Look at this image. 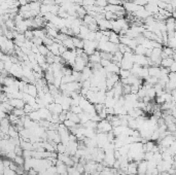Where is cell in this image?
Instances as JSON below:
<instances>
[{
    "mask_svg": "<svg viewBox=\"0 0 176 175\" xmlns=\"http://www.w3.org/2000/svg\"><path fill=\"white\" fill-rule=\"evenodd\" d=\"M61 57H62V59L64 60V62H65L66 64L70 65L71 67L73 66L74 62H75V58H76L74 50H67V51L64 52V53L61 55Z\"/></svg>",
    "mask_w": 176,
    "mask_h": 175,
    "instance_id": "cell-1",
    "label": "cell"
},
{
    "mask_svg": "<svg viewBox=\"0 0 176 175\" xmlns=\"http://www.w3.org/2000/svg\"><path fill=\"white\" fill-rule=\"evenodd\" d=\"M87 63L88 62H86L82 58H80V57H76L75 62H74L72 68H73V70H76V71H78V72H81L82 69L87 66Z\"/></svg>",
    "mask_w": 176,
    "mask_h": 175,
    "instance_id": "cell-2",
    "label": "cell"
},
{
    "mask_svg": "<svg viewBox=\"0 0 176 175\" xmlns=\"http://www.w3.org/2000/svg\"><path fill=\"white\" fill-rule=\"evenodd\" d=\"M133 63L138 64L140 66H148V58L143 55H134Z\"/></svg>",
    "mask_w": 176,
    "mask_h": 175,
    "instance_id": "cell-3",
    "label": "cell"
},
{
    "mask_svg": "<svg viewBox=\"0 0 176 175\" xmlns=\"http://www.w3.org/2000/svg\"><path fill=\"white\" fill-rule=\"evenodd\" d=\"M8 102L14 108H19V109H23L25 105V102L22 99H15V98H13V99L8 100Z\"/></svg>",
    "mask_w": 176,
    "mask_h": 175,
    "instance_id": "cell-4",
    "label": "cell"
},
{
    "mask_svg": "<svg viewBox=\"0 0 176 175\" xmlns=\"http://www.w3.org/2000/svg\"><path fill=\"white\" fill-rule=\"evenodd\" d=\"M104 69H105L106 72L111 73V74H119V69H121V68H119L117 64H114L113 62H111L110 64H109L107 67L104 68Z\"/></svg>",
    "mask_w": 176,
    "mask_h": 175,
    "instance_id": "cell-5",
    "label": "cell"
},
{
    "mask_svg": "<svg viewBox=\"0 0 176 175\" xmlns=\"http://www.w3.org/2000/svg\"><path fill=\"white\" fill-rule=\"evenodd\" d=\"M101 61V56H100V52L95 51L94 54L89 56V62L92 64H99Z\"/></svg>",
    "mask_w": 176,
    "mask_h": 175,
    "instance_id": "cell-6",
    "label": "cell"
},
{
    "mask_svg": "<svg viewBox=\"0 0 176 175\" xmlns=\"http://www.w3.org/2000/svg\"><path fill=\"white\" fill-rule=\"evenodd\" d=\"M147 170V165H146V161H142L138 162L137 164V174H145Z\"/></svg>",
    "mask_w": 176,
    "mask_h": 175,
    "instance_id": "cell-7",
    "label": "cell"
},
{
    "mask_svg": "<svg viewBox=\"0 0 176 175\" xmlns=\"http://www.w3.org/2000/svg\"><path fill=\"white\" fill-rule=\"evenodd\" d=\"M137 162H129L128 164V171L127 174H132V175H137Z\"/></svg>",
    "mask_w": 176,
    "mask_h": 175,
    "instance_id": "cell-8",
    "label": "cell"
},
{
    "mask_svg": "<svg viewBox=\"0 0 176 175\" xmlns=\"http://www.w3.org/2000/svg\"><path fill=\"white\" fill-rule=\"evenodd\" d=\"M160 73V66H149L148 67V76H154V77L159 78Z\"/></svg>",
    "mask_w": 176,
    "mask_h": 175,
    "instance_id": "cell-9",
    "label": "cell"
},
{
    "mask_svg": "<svg viewBox=\"0 0 176 175\" xmlns=\"http://www.w3.org/2000/svg\"><path fill=\"white\" fill-rule=\"evenodd\" d=\"M108 41H109V42H111V43H113V44H119V34L111 30L110 34H109V36H108Z\"/></svg>",
    "mask_w": 176,
    "mask_h": 175,
    "instance_id": "cell-10",
    "label": "cell"
},
{
    "mask_svg": "<svg viewBox=\"0 0 176 175\" xmlns=\"http://www.w3.org/2000/svg\"><path fill=\"white\" fill-rule=\"evenodd\" d=\"M72 41L75 49H82L84 48V39L79 38L78 36H72Z\"/></svg>",
    "mask_w": 176,
    "mask_h": 175,
    "instance_id": "cell-11",
    "label": "cell"
},
{
    "mask_svg": "<svg viewBox=\"0 0 176 175\" xmlns=\"http://www.w3.org/2000/svg\"><path fill=\"white\" fill-rule=\"evenodd\" d=\"M133 66V62L132 61H129V60L123 58L122 61H121V69L124 70H130Z\"/></svg>",
    "mask_w": 176,
    "mask_h": 175,
    "instance_id": "cell-12",
    "label": "cell"
},
{
    "mask_svg": "<svg viewBox=\"0 0 176 175\" xmlns=\"http://www.w3.org/2000/svg\"><path fill=\"white\" fill-rule=\"evenodd\" d=\"M32 32H33V36H34V37L40 38V39H42L46 34L45 29H33Z\"/></svg>",
    "mask_w": 176,
    "mask_h": 175,
    "instance_id": "cell-13",
    "label": "cell"
},
{
    "mask_svg": "<svg viewBox=\"0 0 176 175\" xmlns=\"http://www.w3.org/2000/svg\"><path fill=\"white\" fill-rule=\"evenodd\" d=\"M174 61H175V60H174L173 58H171V57H168V58L162 59L160 66H162V67H165V68H169V67L171 66V64H172V63H173Z\"/></svg>",
    "mask_w": 176,
    "mask_h": 175,
    "instance_id": "cell-14",
    "label": "cell"
},
{
    "mask_svg": "<svg viewBox=\"0 0 176 175\" xmlns=\"http://www.w3.org/2000/svg\"><path fill=\"white\" fill-rule=\"evenodd\" d=\"M30 96L36 97L37 96V88L34 84H28V93Z\"/></svg>",
    "mask_w": 176,
    "mask_h": 175,
    "instance_id": "cell-15",
    "label": "cell"
},
{
    "mask_svg": "<svg viewBox=\"0 0 176 175\" xmlns=\"http://www.w3.org/2000/svg\"><path fill=\"white\" fill-rule=\"evenodd\" d=\"M62 44L65 46L67 50H74V49H75V48H74V46H73V41H72V38H71L70 36H69L68 38H66L64 41H62Z\"/></svg>",
    "mask_w": 176,
    "mask_h": 175,
    "instance_id": "cell-16",
    "label": "cell"
},
{
    "mask_svg": "<svg viewBox=\"0 0 176 175\" xmlns=\"http://www.w3.org/2000/svg\"><path fill=\"white\" fill-rule=\"evenodd\" d=\"M146 50L143 46H141V44H138V46H136L134 51H133V54L134 55H143L145 56V53H146Z\"/></svg>",
    "mask_w": 176,
    "mask_h": 175,
    "instance_id": "cell-17",
    "label": "cell"
},
{
    "mask_svg": "<svg viewBox=\"0 0 176 175\" xmlns=\"http://www.w3.org/2000/svg\"><path fill=\"white\" fill-rule=\"evenodd\" d=\"M28 116H29V119L31 120V121H33V122H39L40 121V116H39V113H38V111L37 110H34V111H32V112H30L29 114H27Z\"/></svg>",
    "mask_w": 176,
    "mask_h": 175,
    "instance_id": "cell-18",
    "label": "cell"
},
{
    "mask_svg": "<svg viewBox=\"0 0 176 175\" xmlns=\"http://www.w3.org/2000/svg\"><path fill=\"white\" fill-rule=\"evenodd\" d=\"M156 95H157V93H156V91H154V87H152V88H148V89L145 90V96L149 97L152 100L154 99Z\"/></svg>",
    "mask_w": 176,
    "mask_h": 175,
    "instance_id": "cell-19",
    "label": "cell"
},
{
    "mask_svg": "<svg viewBox=\"0 0 176 175\" xmlns=\"http://www.w3.org/2000/svg\"><path fill=\"white\" fill-rule=\"evenodd\" d=\"M169 46V48H171V49L175 50L176 36H173V37H168V39H167V46Z\"/></svg>",
    "mask_w": 176,
    "mask_h": 175,
    "instance_id": "cell-20",
    "label": "cell"
},
{
    "mask_svg": "<svg viewBox=\"0 0 176 175\" xmlns=\"http://www.w3.org/2000/svg\"><path fill=\"white\" fill-rule=\"evenodd\" d=\"M28 4H29L30 11H39V8H40V5H41L40 2H36V1H31Z\"/></svg>",
    "mask_w": 176,
    "mask_h": 175,
    "instance_id": "cell-21",
    "label": "cell"
},
{
    "mask_svg": "<svg viewBox=\"0 0 176 175\" xmlns=\"http://www.w3.org/2000/svg\"><path fill=\"white\" fill-rule=\"evenodd\" d=\"M38 52H39V54L40 55L45 57L49 51L47 50V46H44V44H41V46H38Z\"/></svg>",
    "mask_w": 176,
    "mask_h": 175,
    "instance_id": "cell-22",
    "label": "cell"
},
{
    "mask_svg": "<svg viewBox=\"0 0 176 175\" xmlns=\"http://www.w3.org/2000/svg\"><path fill=\"white\" fill-rule=\"evenodd\" d=\"M65 151H66V145H64V144L61 142L57 143L56 151H57L58 154H65Z\"/></svg>",
    "mask_w": 176,
    "mask_h": 175,
    "instance_id": "cell-23",
    "label": "cell"
},
{
    "mask_svg": "<svg viewBox=\"0 0 176 175\" xmlns=\"http://www.w3.org/2000/svg\"><path fill=\"white\" fill-rule=\"evenodd\" d=\"M13 161H14L18 166H23V165H24L25 159L23 158V156H16Z\"/></svg>",
    "mask_w": 176,
    "mask_h": 175,
    "instance_id": "cell-24",
    "label": "cell"
},
{
    "mask_svg": "<svg viewBox=\"0 0 176 175\" xmlns=\"http://www.w3.org/2000/svg\"><path fill=\"white\" fill-rule=\"evenodd\" d=\"M61 112H63V109L61 107V105L59 103H55V106L51 110V113H55V114H60Z\"/></svg>",
    "mask_w": 176,
    "mask_h": 175,
    "instance_id": "cell-25",
    "label": "cell"
},
{
    "mask_svg": "<svg viewBox=\"0 0 176 175\" xmlns=\"http://www.w3.org/2000/svg\"><path fill=\"white\" fill-rule=\"evenodd\" d=\"M152 161L156 163V164H159L160 162H162L163 161V159H162V154L161 153H156V154H154V156H152Z\"/></svg>",
    "mask_w": 176,
    "mask_h": 175,
    "instance_id": "cell-26",
    "label": "cell"
},
{
    "mask_svg": "<svg viewBox=\"0 0 176 175\" xmlns=\"http://www.w3.org/2000/svg\"><path fill=\"white\" fill-rule=\"evenodd\" d=\"M82 126L84 128H90V129H96L97 128V123L96 122H93V121H88L87 123H84Z\"/></svg>",
    "mask_w": 176,
    "mask_h": 175,
    "instance_id": "cell-27",
    "label": "cell"
},
{
    "mask_svg": "<svg viewBox=\"0 0 176 175\" xmlns=\"http://www.w3.org/2000/svg\"><path fill=\"white\" fill-rule=\"evenodd\" d=\"M11 113H14L15 116H16L18 118H22V116H26L24 110H23V109H19V108H14L13 111H11Z\"/></svg>",
    "mask_w": 176,
    "mask_h": 175,
    "instance_id": "cell-28",
    "label": "cell"
},
{
    "mask_svg": "<svg viewBox=\"0 0 176 175\" xmlns=\"http://www.w3.org/2000/svg\"><path fill=\"white\" fill-rule=\"evenodd\" d=\"M130 70H124V69H119V78H127L128 76L130 75Z\"/></svg>",
    "mask_w": 176,
    "mask_h": 175,
    "instance_id": "cell-29",
    "label": "cell"
},
{
    "mask_svg": "<svg viewBox=\"0 0 176 175\" xmlns=\"http://www.w3.org/2000/svg\"><path fill=\"white\" fill-rule=\"evenodd\" d=\"M69 110H70L71 112L75 113V114H79V113L82 112V109L80 108L79 105H77V106H70V109H69Z\"/></svg>",
    "mask_w": 176,
    "mask_h": 175,
    "instance_id": "cell-30",
    "label": "cell"
},
{
    "mask_svg": "<svg viewBox=\"0 0 176 175\" xmlns=\"http://www.w3.org/2000/svg\"><path fill=\"white\" fill-rule=\"evenodd\" d=\"M108 4L107 0H95V5L99 6V7H105L106 5Z\"/></svg>",
    "mask_w": 176,
    "mask_h": 175,
    "instance_id": "cell-31",
    "label": "cell"
},
{
    "mask_svg": "<svg viewBox=\"0 0 176 175\" xmlns=\"http://www.w3.org/2000/svg\"><path fill=\"white\" fill-rule=\"evenodd\" d=\"M100 56H101V59H106V60H109V61H111V59H112V54L106 53V52H100Z\"/></svg>",
    "mask_w": 176,
    "mask_h": 175,
    "instance_id": "cell-32",
    "label": "cell"
},
{
    "mask_svg": "<svg viewBox=\"0 0 176 175\" xmlns=\"http://www.w3.org/2000/svg\"><path fill=\"white\" fill-rule=\"evenodd\" d=\"M64 126L67 128V129H69V128H72V127H74L75 125H77V124H75V123H73L72 121H70V120H68V119H66L65 121L63 122L62 123Z\"/></svg>",
    "mask_w": 176,
    "mask_h": 175,
    "instance_id": "cell-33",
    "label": "cell"
},
{
    "mask_svg": "<svg viewBox=\"0 0 176 175\" xmlns=\"http://www.w3.org/2000/svg\"><path fill=\"white\" fill-rule=\"evenodd\" d=\"M61 71H62L63 75H71V73H72V68L63 66L62 69H61Z\"/></svg>",
    "mask_w": 176,
    "mask_h": 175,
    "instance_id": "cell-34",
    "label": "cell"
},
{
    "mask_svg": "<svg viewBox=\"0 0 176 175\" xmlns=\"http://www.w3.org/2000/svg\"><path fill=\"white\" fill-rule=\"evenodd\" d=\"M131 94V85H123V96Z\"/></svg>",
    "mask_w": 176,
    "mask_h": 175,
    "instance_id": "cell-35",
    "label": "cell"
},
{
    "mask_svg": "<svg viewBox=\"0 0 176 175\" xmlns=\"http://www.w3.org/2000/svg\"><path fill=\"white\" fill-rule=\"evenodd\" d=\"M23 110H24L25 114L27 116V114H29L30 112H32V111H34V109H33V107L31 106V105L29 104H25L24 107H23Z\"/></svg>",
    "mask_w": 176,
    "mask_h": 175,
    "instance_id": "cell-36",
    "label": "cell"
},
{
    "mask_svg": "<svg viewBox=\"0 0 176 175\" xmlns=\"http://www.w3.org/2000/svg\"><path fill=\"white\" fill-rule=\"evenodd\" d=\"M24 35H25V38H26V39H28V40H32V38L34 37V36H33L32 30H31V29H28L27 31H25Z\"/></svg>",
    "mask_w": 176,
    "mask_h": 175,
    "instance_id": "cell-37",
    "label": "cell"
},
{
    "mask_svg": "<svg viewBox=\"0 0 176 175\" xmlns=\"http://www.w3.org/2000/svg\"><path fill=\"white\" fill-rule=\"evenodd\" d=\"M166 126H167V131H169L170 133H175V131H176L175 123H171V124L166 125Z\"/></svg>",
    "mask_w": 176,
    "mask_h": 175,
    "instance_id": "cell-38",
    "label": "cell"
},
{
    "mask_svg": "<svg viewBox=\"0 0 176 175\" xmlns=\"http://www.w3.org/2000/svg\"><path fill=\"white\" fill-rule=\"evenodd\" d=\"M15 154L16 156H23V148L21 147V145H16L15 146Z\"/></svg>",
    "mask_w": 176,
    "mask_h": 175,
    "instance_id": "cell-39",
    "label": "cell"
},
{
    "mask_svg": "<svg viewBox=\"0 0 176 175\" xmlns=\"http://www.w3.org/2000/svg\"><path fill=\"white\" fill-rule=\"evenodd\" d=\"M82 6H92L95 5V0H82V3H81Z\"/></svg>",
    "mask_w": 176,
    "mask_h": 175,
    "instance_id": "cell-40",
    "label": "cell"
},
{
    "mask_svg": "<svg viewBox=\"0 0 176 175\" xmlns=\"http://www.w3.org/2000/svg\"><path fill=\"white\" fill-rule=\"evenodd\" d=\"M152 156H154V153L152 151H145L144 153V161H149V160L152 159Z\"/></svg>",
    "mask_w": 176,
    "mask_h": 175,
    "instance_id": "cell-41",
    "label": "cell"
},
{
    "mask_svg": "<svg viewBox=\"0 0 176 175\" xmlns=\"http://www.w3.org/2000/svg\"><path fill=\"white\" fill-rule=\"evenodd\" d=\"M133 2L135 3V4H137V5H139V6H145L147 4V0H134Z\"/></svg>",
    "mask_w": 176,
    "mask_h": 175,
    "instance_id": "cell-42",
    "label": "cell"
},
{
    "mask_svg": "<svg viewBox=\"0 0 176 175\" xmlns=\"http://www.w3.org/2000/svg\"><path fill=\"white\" fill-rule=\"evenodd\" d=\"M107 2H108V4H111V5H123L122 0H108Z\"/></svg>",
    "mask_w": 176,
    "mask_h": 175,
    "instance_id": "cell-43",
    "label": "cell"
},
{
    "mask_svg": "<svg viewBox=\"0 0 176 175\" xmlns=\"http://www.w3.org/2000/svg\"><path fill=\"white\" fill-rule=\"evenodd\" d=\"M111 63V61H109V60H106V59H101V61H100V63L99 64L102 66L103 68H105V67H107L109 64Z\"/></svg>",
    "mask_w": 176,
    "mask_h": 175,
    "instance_id": "cell-44",
    "label": "cell"
},
{
    "mask_svg": "<svg viewBox=\"0 0 176 175\" xmlns=\"http://www.w3.org/2000/svg\"><path fill=\"white\" fill-rule=\"evenodd\" d=\"M67 119L66 118V111H63V112H61L59 114V122H60V124H62L63 122L65 121V120Z\"/></svg>",
    "mask_w": 176,
    "mask_h": 175,
    "instance_id": "cell-45",
    "label": "cell"
},
{
    "mask_svg": "<svg viewBox=\"0 0 176 175\" xmlns=\"http://www.w3.org/2000/svg\"><path fill=\"white\" fill-rule=\"evenodd\" d=\"M168 78H169V81H176V72H169Z\"/></svg>",
    "mask_w": 176,
    "mask_h": 175,
    "instance_id": "cell-46",
    "label": "cell"
},
{
    "mask_svg": "<svg viewBox=\"0 0 176 175\" xmlns=\"http://www.w3.org/2000/svg\"><path fill=\"white\" fill-rule=\"evenodd\" d=\"M67 51V49H66L65 46H63L62 43H61V44H59V53H60V56H61V55L63 54V53H64V52H66Z\"/></svg>",
    "mask_w": 176,
    "mask_h": 175,
    "instance_id": "cell-47",
    "label": "cell"
},
{
    "mask_svg": "<svg viewBox=\"0 0 176 175\" xmlns=\"http://www.w3.org/2000/svg\"><path fill=\"white\" fill-rule=\"evenodd\" d=\"M169 71H170V72H176V63H175V61H174V62L171 64L170 67H169Z\"/></svg>",
    "mask_w": 176,
    "mask_h": 175,
    "instance_id": "cell-48",
    "label": "cell"
},
{
    "mask_svg": "<svg viewBox=\"0 0 176 175\" xmlns=\"http://www.w3.org/2000/svg\"><path fill=\"white\" fill-rule=\"evenodd\" d=\"M30 51L32 52L33 54H38V53H39V52H38V46H35V44H33L32 48H31V50H30Z\"/></svg>",
    "mask_w": 176,
    "mask_h": 175,
    "instance_id": "cell-49",
    "label": "cell"
},
{
    "mask_svg": "<svg viewBox=\"0 0 176 175\" xmlns=\"http://www.w3.org/2000/svg\"><path fill=\"white\" fill-rule=\"evenodd\" d=\"M27 175H37V171L34 170L33 168H31V169H29L27 171Z\"/></svg>",
    "mask_w": 176,
    "mask_h": 175,
    "instance_id": "cell-50",
    "label": "cell"
},
{
    "mask_svg": "<svg viewBox=\"0 0 176 175\" xmlns=\"http://www.w3.org/2000/svg\"><path fill=\"white\" fill-rule=\"evenodd\" d=\"M167 172H168L169 175H175V172H176L175 167H172V166H171V168L167 171Z\"/></svg>",
    "mask_w": 176,
    "mask_h": 175,
    "instance_id": "cell-51",
    "label": "cell"
},
{
    "mask_svg": "<svg viewBox=\"0 0 176 175\" xmlns=\"http://www.w3.org/2000/svg\"><path fill=\"white\" fill-rule=\"evenodd\" d=\"M18 2H19V5L20 6H23V5H26V4H28L27 0H18Z\"/></svg>",
    "mask_w": 176,
    "mask_h": 175,
    "instance_id": "cell-52",
    "label": "cell"
},
{
    "mask_svg": "<svg viewBox=\"0 0 176 175\" xmlns=\"http://www.w3.org/2000/svg\"><path fill=\"white\" fill-rule=\"evenodd\" d=\"M80 175H88V173L87 172H84V173H81Z\"/></svg>",
    "mask_w": 176,
    "mask_h": 175,
    "instance_id": "cell-53",
    "label": "cell"
},
{
    "mask_svg": "<svg viewBox=\"0 0 176 175\" xmlns=\"http://www.w3.org/2000/svg\"><path fill=\"white\" fill-rule=\"evenodd\" d=\"M158 175H161V173H159V174H158Z\"/></svg>",
    "mask_w": 176,
    "mask_h": 175,
    "instance_id": "cell-54",
    "label": "cell"
}]
</instances>
